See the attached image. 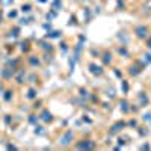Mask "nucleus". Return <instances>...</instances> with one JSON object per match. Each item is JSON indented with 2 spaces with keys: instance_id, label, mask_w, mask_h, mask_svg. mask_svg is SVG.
Listing matches in <instances>:
<instances>
[{
  "instance_id": "obj_1",
  "label": "nucleus",
  "mask_w": 151,
  "mask_h": 151,
  "mask_svg": "<svg viewBox=\"0 0 151 151\" xmlns=\"http://www.w3.org/2000/svg\"><path fill=\"white\" fill-rule=\"evenodd\" d=\"M71 137H73V133H71V132H68L64 137H62V142H60V144H62V145H68V144H70L68 141L71 139Z\"/></svg>"
},
{
  "instance_id": "obj_2",
  "label": "nucleus",
  "mask_w": 151,
  "mask_h": 151,
  "mask_svg": "<svg viewBox=\"0 0 151 151\" xmlns=\"http://www.w3.org/2000/svg\"><path fill=\"white\" fill-rule=\"evenodd\" d=\"M42 119H44V121H50V119H52V115H50V113H47V112H44V113H42Z\"/></svg>"
},
{
  "instance_id": "obj_3",
  "label": "nucleus",
  "mask_w": 151,
  "mask_h": 151,
  "mask_svg": "<svg viewBox=\"0 0 151 151\" xmlns=\"http://www.w3.org/2000/svg\"><path fill=\"white\" fill-rule=\"evenodd\" d=\"M21 11H23V12H29V11H30V5H23V6H21Z\"/></svg>"
},
{
  "instance_id": "obj_4",
  "label": "nucleus",
  "mask_w": 151,
  "mask_h": 151,
  "mask_svg": "<svg viewBox=\"0 0 151 151\" xmlns=\"http://www.w3.org/2000/svg\"><path fill=\"white\" fill-rule=\"evenodd\" d=\"M15 15H17V12H15V11H12V12H9V17H11V18H14Z\"/></svg>"
},
{
  "instance_id": "obj_5",
  "label": "nucleus",
  "mask_w": 151,
  "mask_h": 151,
  "mask_svg": "<svg viewBox=\"0 0 151 151\" xmlns=\"http://www.w3.org/2000/svg\"><path fill=\"white\" fill-rule=\"evenodd\" d=\"M29 98H33L35 97V91H29V95H27Z\"/></svg>"
},
{
  "instance_id": "obj_6",
  "label": "nucleus",
  "mask_w": 151,
  "mask_h": 151,
  "mask_svg": "<svg viewBox=\"0 0 151 151\" xmlns=\"http://www.w3.org/2000/svg\"><path fill=\"white\" fill-rule=\"evenodd\" d=\"M147 121H150V122H151V113H148V115H147Z\"/></svg>"
}]
</instances>
